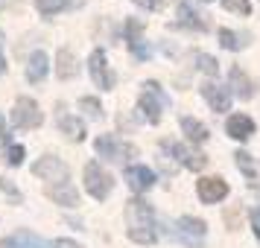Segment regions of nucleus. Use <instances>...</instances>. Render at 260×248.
<instances>
[{
    "instance_id": "f257e3e1",
    "label": "nucleus",
    "mask_w": 260,
    "mask_h": 248,
    "mask_svg": "<svg viewBox=\"0 0 260 248\" xmlns=\"http://www.w3.org/2000/svg\"><path fill=\"white\" fill-rule=\"evenodd\" d=\"M126 222H129V239L141 242V245H152L155 242V222H152V207L141 199L126 201Z\"/></svg>"
},
{
    "instance_id": "f03ea898",
    "label": "nucleus",
    "mask_w": 260,
    "mask_h": 248,
    "mask_svg": "<svg viewBox=\"0 0 260 248\" xmlns=\"http://www.w3.org/2000/svg\"><path fill=\"white\" fill-rule=\"evenodd\" d=\"M167 94L161 91V85L158 82H146L141 91V99H138V108L143 111V117L149 120V123H158L161 120V111L167 108Z\"/></svg>"
},
{
    "instance_id": "7ed1b4c3",
    "label": "nucleus",
    "mask_w": 260,
    "mask_h": 248,
    "mask_svg": "<svg viewBox=\"0 0 260 248\" xmlns=\"http://www.w3.org/2000/svg\"><path fill=\"white\" fill-rule=\"evenodd\" d=\"M96 152L100 158H106V161H114V164H123V161H129V158H138V146H132L126 140H117V137H111V134H103V137H96Z\"/></svg>"
},
{
    "instance_id": "20e7f679",
    "label": "nucleus",
    "mask_w": 260,
    "mask_h": 248,
    "mask_svg": "<svg viewBox=\"0 0 260 248\" xmlns=\"http://www.w3.org/2000/svg\"><path fill=\"white\" fill-rule=\"evenodd\" d=\"M41 120H44V114H41V108H38L36 99L18 96V102H15V108H12V123L15 126H18V129H38Z\"/></svg>"
},
{
    "instance_id": "39448f33",
    "label": "nucleus",
    "mask_w": 260,
    "mask_h": 248,
    "mask_svg": "<svg viewBox=\"0 0 260 248\" xmlns=\"http://www.w3.org/2000/svg\"><path fill=\"white\" fill-rule=\"evenodd\" d=\"M111 187H114V181H111V175H108L103 166L96 164V161H91V164L85 166V190L94 196V199H106L108 193H111Z\"/></svg>"
},
{
    "instance_id": "423d86ee",
    "label": "nucleus",
    "mask_w": 260,
    "mask_h": 248,
    "mask_svg": "<svg viewBox=\"0 0 260 248\" xmlns=\"http://www.w3.org/2000/svg\"><path fill=\"white\" fill-rule=\"evenodd\" d=\"M32 172H36L38 178H47V181H53V184H64L68 181V164L61 161V158H53V155H47V158H41L36 166H32Z\"/></svg>"
},
{
    "instance_id": "0eeeda50",
    "label": "nucleus",
    "mask_w": 260,
    "mask_h": 248,
    "mask_svg": "<svg viewBox=\"0 0 260 248\" xmlns=\"http://www.w3.org/2000/svg\"><path fill=\"white\" fill-rule=\"evenodd\" d=\"M205 231H208L205 222H202V219H193V216H181V219H178V228H176L178 239L187 248H199L202 239H205Z\"/></svg>"
},
{
    "instance_id": "6e6552de",
    "label": "nucleus",
    "mask_w": 260,
    "mask_h": 248,
    "mask_svg": "<svg viewBox=\"0 0 260 248\" xmlns=\"http://www.w3.org/2000/svg\"><path fill=\"white\" fill-rule=\"evenodd\" d=\"M88 70H91V79H94L96 88H114V73L108 70V61H106V53L103 50H94L91 53V59H88Z\"/></svg>"
},
{
    "instance_id": "1a4fd4ad",
    "label": "nucleus",
    "mask_w": 260,
    "mask_h": 248,
    "mask_svg": "<svg viewBox=\"0 0 260 248\" xmlns=\"http://www.w3.org/2000/svg\"><path fill=\"white\" fill-rule=\"evenodd\" d=\"M196 190H199V199L205 204H216V201H222L228 196V184L222 178H202L196 184Z\"/></svg>"
},
{
    "instance_id": "9d476101",
    "label": "nucleus",
    "mask_w": 260,
    "mask_h": 248,
    "mask_svg": "<svg viewBox=\"0 0 260 248\" xmlns=\"http://www.w3.org/2000/svg\"><path fill=\"white\" fill-rule=\"evenodd\" d=\"M126 181H129V187L135 190V193H146V190L155 184V172L152 169H146V166L135 164L126 169Z\"/></svg>"
},
{
    "instance_id": "9b49d317",
    "label": "nucleus",
    "mask_w": 260,
    "mask_h": 248,
    "mask_svg": "<svg viewBox=\"0 0 260 248\" xmlns=\"http://www.w3.org/2000/svg\"><path fill=\"white\" fill-rule=\"evenodd\" d=\"M164 146H167L173 155H176V158H178L184 166H187V169H196V172H199V169H205V166H208V158H205V155L190 152L187 146H181V143H164Z\"/></svg>"
},
{
    "instance_id": "f8f14e48",
    "label": "nucleus",
    "mask_w": 260,
    "mask_h": 248,
    "mask_svg": "<svg viewBox=\"0 0 260 248\" xmlns=\"http://www.w3.org/2000/svg\"><path fill=\"white\" fill-rule=\"evenodd\" d=\"M225 131H228V137H234V140H248V137L254 134V123H251V117H246V114H234V117H228V123H225Z\"/></svg>"
},
{
    "instance_id": "ddd939ff",
    "label": "nucleus",
    "mask_w": 260,
    "mask_h": 248,
    "mask_svg": "<svg viewBox=\"0 0 260 248\" xmlns=\"http://www.w3.org/2000/svg\"><path fill=\"white\" fill-rule=\"evenodd\" d=\"M0 248H47V242H44L38 234H29V231H15V234H9L3 242H0Z\"/></svg>"
},
{
    "instance_id": "4468645a",
    "label": "nucleus",
    "mask_w": 260,
    "mask_h": 248,
    "mask_svg": "<svg viewBox=\"0 0 260 248\" xmlns=\"http://www.w3.org/2000/svg\"><path fill=\"white\" fill-rule=\"evenodd\" d=\"M202 96L208 99V105H211L213 111H228V105H231V94H228L225 88H219V85H213V82L202 85Z\"/></svg>"
},
{
    "instance_id": "2eb2a0df",
    "label": "nucleus",
    "mask_w": 260,
    "mask_h": 248,
    "mask_svg": "<svg viewBox=\"0 0 260 248\" xmlns=\"http://www.w3.org/2000/svg\"><path fill=\"white\" fill-rule=\"evenodd\" d=\"M44 193H47L56 204H61V207H76V204H79V193H76V187H71L68 181H64V184H50Z\"/></svg>"
},
{
    "instance_id": "dca6fc26",
    "label": "nucleus",
    "mask_w": 260,
    "mask_h": 248,
    "mask_svg": "<svg viewBox=\"0 0 260 248\" xmlns=\"http://www.w3.org/2000/svg\"><path fill=\"white\" fill-rule=\"evenodd\" d=\"M85 0H36V9L44 18H53L59 12H68V9H79Z\"/></svg>"
},
{
    "instance_id": "f3484780",
    "label": "nucleus",
    "mask_w": 260,
    "mask_h": 248,
    "mask_svg": "<svg viewBox=\"0 0 260 248\" xmlns=\"http://www.w3.org/2000/svg\"><path fill=\"white\" fill-rule=\"evenodd\" d=\"M228 82H231V88H234V94L240 96V99H251V96H254V82H251L240 67H231Z\"/></svg>"
},
{
    "instance_id": "a211bd4d",
    "label": "nucleus",
    "mask_w": 260,
    "mask_h": 248,
    "mask_svg": "<svg viewBox=\"0 0 260 248\" xmlns=\"http://www.w3.org/2000/svg\"><path fill=\"white\" fill-rule=\"evenodd\" d=\"M47 70H50V59H47V53H32L29 56V64H26V79L36 85V82H41L44 76H47Z\"/></svg>"
},
{
    "instance_id": "6ab92c4d",
    "label": "nucleus",
    "mask_w": 260,
    "mask_h": 248,
    "mask_svg": "<svg viewBox=\"0 0 260 248\" xmlns=\"http://www.w3.org/2000/svg\"><path fill=\"white\" fill-rule=\"evenodd\" d=\"M126 32H129V47H132V53H135L138 59H146V56H149V50L141 44V21L129 18V21H126Z\"/></svg>"
},
{
    "instance_id": "aec40b11",
    "label": "nucleus",
    "mask_w": 260,
    "mask_h": 248,
    "mask_svg": "<svg viewBox=\"0 0 260 248\" xmlns=\"http://www.w3.org/2000/svg\"><path fill=\"white\" fill-rule=\"evenodd\" d=\"M56 76L59 79H73L76 76V59H73L71 50H59V56H56Z\"/></svg>"
},
{
    "instance_id": "412c9836",
    "label": "nucleus",
    "mask_w": 260,
    "mask_h": 248,
    "mask_svg": "<svg viewBox=\"0 0 260 248\" xmlns=\"http://www.w3.org/2000/svg\"><path fill=\"white\" fill-rule=\"evenodd\" d=\"M178 18H181V26H187V29H199V32L208 29V24L202 21V15L196 12L190 3H181V6H178Z\"/></svg>"
},
{
    "instance_id": "4be33fe9",
    "label": "nucleus",
    "mask_w": 260,
    "mask_h": 248,
    "mask_svg": "<svg viewBox=\"0 0 260 248\" xmlns=\"http://www.w3.org/2000/svg\"><path fill=\"white\" fill-rule=\"evenodd\" d=\"M181 131H184L193 143H205L208 140V129L202 126L199 120H193V117H181Z\"/></svg>"
},
{
    "instance_id": "5701e85b",
    "label": "nucleus",
    "mask_w": 260,
    "mask_h": 248,
    "mask_svg": "<svg viewBox=\"0 0 260 248\" xmlns=\"http://www.w3.org/2000/svg\"><path fill=\"white\" fill-rule=\"evenodd\" d=\"M61 131L71 137V140H82L85 137V123L76 117H61Z\"/></svg>"
},
{
    "instance_id": "b1692460",
    "label": "nucleus",
    "mask_w": 260,
    "mask_h": 248,
    "mask_svg": "<svg viewBox=\"0 0 260 248\" xmlns=\"http://www.w3.org/2000/svg\"><path fill=\"white\" fill-rule=\"evenodd\" d=\"M193 61H196V64H199V70L208 73V76H216V73H219V64H216V59L205 56V53H196V56H193Z\"/></svg>"
},
{
    "instance_id": "393cba45",
    "label": "nucleus",
    "mask_w": 260,
    "mask_h": 248,
    "mask_svg": "<svg viewBox=\"0 0 260 248\" xmlns=\"http://www.w3.org/2000/svg\"><path fill=\"white\" fill-rule=\"evenodd\" d=\"M234 158H237V166L246 172L248 181H254V178H257V169H254V164H251V155H248V152H237Z\"/></svg>"
},
{
    "instance_id": "a878e982",
    "label": "nucleus",
    "mask_w": 260,
    "mask_h": 248,
    "mask_svg": "<svg viewBox=\"0 0 260 248\" xmlns=\"http://www.w3.org/2000/svg\"><path fill=\"white\" fill-rule=\"evenodd\" d=\"M222 6L228 9V12H234V15H248L251 12L248 0H222Z\"/></svg>"
},
{
    "instance_id": "bb28decb",
    "label": "nucleus",
    "mask_w": 260,
    "mask_h": 248,
    "mask_svg": "<svg viewBox=\"0 0 260 248\" xmlns=\"http://www.w3.org/2000/svg\"><path fill=\"white\" fill-rule=\"evenodd\" d=\"M79 108L88 111L91 117H103V108H100V102H96L94 96H82V99H79Z\"/></svg>"
},
{
    "instance_id": "cd10ccee",
    "label": "nucleus",
    "mask_w": 260,
    "mask_h": 248,
    "mask_svg": "<svg viewBox=\"0 0 260 248\" xmlns=\"http://www.w3.org/2000/svg\"><path fill=\"white\" fill-rule=\"evenodd\" d=\"M219 41H222L225 50H240L243 47V41H237V36L231 32V29H219Z\"/></svg>"
},
{
    "instance_id": "c85d7f7f",
    "label": "nucleus",
    "mask_w": 260,
    "mask_h": 248,
    "mask_svg": "<svg viewBox=\"0 0 260 248\" xmlns=\"http://www.w3.org/2000/svg\"><path fill=\"white\" fill-rule=\"evenodd\" d=\"M6 161H9L12 166H21V164H24V146H9Z\"/></svg>"
},
{
    "instance_id": "c756f323",
    "label": "nucleus",
    "mask_w": 260,
    "mask_h": 248,
    "mask_svg": "<svg viewBox=\"0 0 260 248\" xmlns=\"http://www.w3.org/2000/svg\"><path fill=\"white\" fill-rule=\"evenodd\" d=\"M251 228H254V236H257V242H260V207L251 210Z\"/></svg>"
},
{
    "instance_id": "7c9ffc66",
    "label": "nucleus",
    "mask_w": 260,
    "mask_h": 248,
    "mask_svg": "<svg viewBox=\"0 0 260 248\" xmlns=\"http://www.w3.org/2000/svg\"><path fill=\"white\" fill-rule=\"evenodd\" d=\"M135 6H141V9H155V0H132Z\"/></svg>"
},
{
    "instance_id": "2f4dec72",
    "label": "nucleus",
    "mask_w": 260,
    "mask_h": 248,
    "mask_svg": "<svg viewBox=\"0 0 260 248\" xmlns=\"http://www.w3.org/2000/svg\"><path fill=\"white\" fill-rule=\"evenodd\" d=\"M53 245H56V248H79L76 242H68V239H56Z\"/></svg>"
},
{
    "instance_id": "473e14b6",
    "label": "nucleus",
    "mask_w": 260,
    "mask_h": 248,
    "mask_svg": "<svg viewBox=\"0 0 260 248\" xmlns=\"http://www.w3.org/2000/svg\"><path fill=\"white\" fill-rule=\"evenodd\" d=\"M0 190H3V193H12V196H15V187L9 184V181H3V178H0Z\"/></svg>"
},
{
    "instance_id": "72a5a7b5",
    "label": "nucleus",
    "mask_w": 260,
    "mask_h": 248,
    "mask_svg": "<svg viewBox=\"0 0 260 248\" xmlns=\"http://www.w3.org/2000/svg\"><path fill=\"white\" fill-rule=\"evenodd\" d=\"M6 143V126H3V117H0V146Z\"/></svg>"
},
{
    "instance_id": "f704fd0d",
    "label": "nucleus",
    "mask_w": 260,
    "mask_h": 248,
    "mask_svg": "<svg viewBox=\"0 0 260 248\" xmlns=\"http://www.w3.org/2000/svg\"><path fill=\"white\" fill-rule=\"evenodd\" d=\"M3 73H6V59L0 56V76H3Z\"/></svg>"
}]
</instances>
